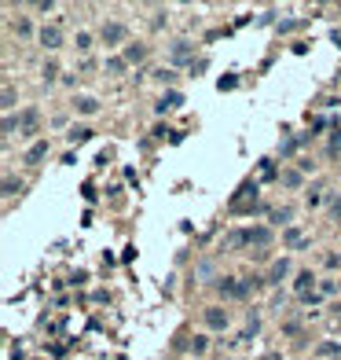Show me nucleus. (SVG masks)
Here are the masks:
<instances>
[{"mask_svg": "<svg viewBox=\"0 0 341 360\" xmlns=\"http://www.w3.org/2000/svg\"><path fill=\"white\" fill-rule=\"evenodd\" d=\"M103 41H106V44H118V41H125V26H118V22L103 26Z\"/></svg>", "mask_w": 341, "mask_h": 360, "instance_id": "1", "label": "nucleus"}, {"mask_svg": "<svg viewBox=\"0 0 341 360\" xmlns=\"http://www.w3.org/2000/svg\"><path fill=\"white\" fill-rule=\"evenodd\" d=\"M206 323L220 331V327H228V312H220V309H206Z\"/></svg>", "mask_w": 341, "mask_h": 360, "instance_id": "2", "label": "nucleus"}, {"mask_svg": "<svg viewBox=\"0 0 341 360\" xmlns=\"http://www.w3.org/2000/svg\"><path fill=\"white\" fill-rule=\"evenodd\" d=\"M41 44H44V48H59V29L55 26H44L41 29Z\"/></svg>", "mask_w": 341, "mask_h": 360, "instance_id": "3", "label": "nucleus"}, {"mask_svg": "<svg viewBox=\"0 0 341 360\" xmlns=\"http://www.w3.org/2000/svg\"><path fill=\"white\" fill-rule=\"evenodd\" d=\"M37 121H41L37 111H26V114H22V133H26V136H33V133H37Z\"/></svg>", "mask_w": 341, "mask_h": 360, "instance_id": "4", "label": "nucleus"}, {"mask_svg": "<svg viewBox=\"0 0 341 360\" xmlns=\"http://www.w3.org/2000/svg\"><path fill=\"white\" fill-rule=\"evenodd\" d=\"M44 154H48V140H41V144H33V147H29V151H26V162L33 166L37 158H44Z\"/></svg>", "mask_w": 341, "mask_h": 360, "instance_id": "5", "label": "nucleus"}, {"mask_svg": "<svg viewBox=\"0 0 341 360\" xmlns=\"http://www.w3.org/2000/svg\"><path fill=\"white\" fill-rule=\"evenodd\" d=\"M183 103V96H180V92H169V96L158 103V111H173V107H180Z\"/></svg>", "mask_w": 341, "mask_h": 360, "instance_id": "6", "label": "nucleus"}, {"mask_svg": "<svg viewBox=\"0 0 341 360\" xmlns=\"http://www.w3.org/2000/svg\"><path fill=\"white\" fill-rule=\"evenodd\" d=\"M220 290H224V294H231V298H242V294H246V287H239L235 279H224V283H220Z\"/></svg>", "mask_w": 341, "mask_h": 360, "instance_id": "7", "label": "nucleus"}, {"mask_svg": "<svg viewBox=\"0 0 341 360\" xmlns=\"http://www.w3.org/2000/svg\"><path fill=\"white\" fill-rule=\"evenodd\" d=\"M246 239H250V243H257V246H264V243L272 239V232H268V228H257V232H250Z\"/></svg>", "mask_w": 341, "mask_h": 360, "instance_id": "8", "label": "nucleus"}, {"mask_svg": "<svg viewBox=\"0 0 341 360\" xmlns=\"http://www.w3.org/2000/svg\"><path fill=\"white\" fill-rule=\"evenodd\" d=\"M96 100H88V96H81V100H77V111H85V114H92V111H96Z\"/></svg>", "mask_w": 341, "mask_h": 360, "instance_id": "9", "label": "nucleus"}, {"mask_svg": "<svg viewBox=\"0 0 341 360\" xmlns=\"http://www.w3.org/2000/svg\"><path fill=\"white\" fill-rule=\"evenodd\" d=\"M283 276H286V261H275V265H272V283H279Z\"/></svg>", "mask_w": 341, "mask_h": 360, "instance_id": "10", "label": "nucleus"}, {"mask_svg": "<svg viewBox=\"0 0 341 360\" xmlns=\"http://www.w3.org/2000/svg\"><path fill=\"white\" fill-rule=\"evenodd\" d=\"M88 136H92V129H73V133H70V144H85Z\"/></svg>", "mask_w": 341, "mask_h": 360, "instance_id": "11", "label": "nucleus"}, {"mask_svg": "<svg viewBox=\"0 0 341 360\" xmlns=\"http://www.w3.org/2000/svg\"><path fill=\"white\" fill-rule=\"evenodd\" d=\"M286 243H290V246H305V236H301V232H293V228H290V232H286Z\"/></svg>", "mask_w": 341, "mask_h": 360, "instance_id": "12", "label": "nucleus"}, {"mask_svg": "<svg viewBox=\"0 0 341 360\" xmlns=\"http://www.w3.org/2000/svg\"><path fill=\"white\" fill-rule=\"evenodd\" d=\"M143 52H147V48H139V44H136V48H125V59L136 62V59H143Z\"/></svg>", "mask_w": 341, "mask_h": 360, "instance_id": "13", "label": "nucleus"}, {"mask_svg": "<svg viewBox=\"0 0 341 360\" xmlns=\"http://www.w3.org/2000/svg\"><path fill=\"white\" fill-rule=\"evenodd\" d=\"M283 184H286V187H297V184H301V173H283Z\"/></svg>", "mask_w": 341, "mask_h": 360, "instance_id": "14", "label": "nucleus"}, {"mask_svg": "<svg viewBox=\"0 0 341 360\" xmlns=\"http://www.w3.org/2000/svg\"><path fill=\"white\" fill-rule=\"evenodd\" d=\"M77 48L88 52V48H92V37H88V34H77Z\"/></svg>", "mask_w": 341, "mask_h": 360, "instance_id": "15", "label": "nucleus"}, {"mask_svg": "<svg viewBox=\"0 0 341 360\" xmlns=\"http://www.w3.org/2000/svg\"><path fill=\"white\" fill-rule=\"evenodd\" d=\"M308 283H312V272H301L297 276V290H308Z\"/></svg>", "mask_w": 341, "mask_h": 360, "instance_id": "16", "label": "nucleus"}, {"mask_svg": "<svg viewBox=\"0 0 341 360\" xmlns=\"http://www.w3.org/2000/svg\"><path fill=\"white\" fill-rule=\"evenodd\" d=\"M260 360H283V353H264Z\"/></svg>", "mask_w": 341, "mask_h": 360, "instance_id": "17", "label": "nucleus"}]
</instances>
